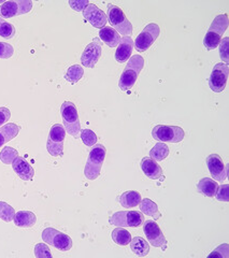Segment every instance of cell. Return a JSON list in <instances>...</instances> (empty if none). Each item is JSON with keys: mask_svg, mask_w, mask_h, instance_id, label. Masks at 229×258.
Wrapping results in <instances>:
<instances>
[{"mask_svg": "<svg viewBox=\"0 0 229 258\" xmlns=\"http://www.w3.org/2000/svg\"><path fill=\"white\" fill-rule=\"evenodd\" d=\"M140 210L141 212L144 214V215H148V216H151L153 217V219L155 221H157L160 219V213H159V210H158V207L157 205L154 203V201H152L151 199L149 198H145L143 200H141L140 203Z\"/></svg>", "mask_w": 229, "mask_h": 258, "instance_id": "25", "label": "cell"}, {"mask_svg": "<svg viewBox=\"0 0 229 258\" xmlns=\"http://www.w3.org/2000/svg\"><path fill=\"white\" fill-rule=\"evenodd\" d=\"M209 256L210 257L215 256V257H220V258H227L228 257V244L225 243V244L219 245Z\"/></svg>", "mask_w": 229, "mask_h": 258, "instance_id": "38", "label": "cell"}, {"mask_svg": "<svg viewBox=\"0 0 229 258\" xmlns=\"http://www.w3.org/2000/svg\"><path fill=\"white\" fill-rule=\"evenodd\" d=\"M89 5L88 0H77V2H69V6L75 11H83L85 8Z\"/></svg>", "mask_w": 229, "mask_h": 258, "instance_id": "39", "label": "cell"}, {"mask_svg": "<svg viewBox=\"0 0 229 258\" xmlns=\"http://www.w3.org/2000/svg\"><path fill=\"white\" fill-rule=\"evenodd\" d=\"M42 240L62 252H67L72 247V239L66 233L47 227L42 231Z\"/></svg>", "mask_w": 229, "mask_h": 258, "instance_id": "8", "label": "cell"}, {"mask_svg": "<svg viewBox=\"0 0 229 258\" xmlns=\"http://www.w3.org/2000/svg\"><path fill=\"white\" fill-rule=\"evenodd\" d=\"M129 244H130V248H132V251L138 256L143 257L150 253L149 243L141 237H136V238L132 239Z\"/></svg>", "mask_w": 229, "mask_h": 258, "instance_id": "26", "label": "cell"}, {"mask_svg": "<svg viewBox=\"0 0 229 258\" xmlns=\"http://www.w3.org/2000/svg\"><path fill=\"white\" fill-rule=\"evenodd\" d=\"M19 156V153L15 149L11 147H5L3 151L0 152V160L5 165H10L13 163V160Z\"/></svg>", "mask_w": 229, "mask_h": 258, "instance_id": "30", "label": "cell"}, {"mask_svg": "<svg viewBox=\"0 0 229 258\" xmlns=\"http://www.w3.org/2000/svg\"><path fill=\"white\" fill-rule=\"evenodd\" d=\"M105 148L102 144H95L89 155L84 168V174L88 180L94 181L100 175L102 164L105 158Z\"/></svg>", "mask_w": 229, "mask_h": 258, "instance_id": "4", "label": "cell"}, {"mask_svg": "<svg viewBox=\"0 0 229 258\" xmlns=\"http://www.w3.org/2000/svg\"><path fill=\"white\" fill-rule=\"evenodd\" d=\"M109 223L118 227H139L144 223V215L138 211H120L109 217Z\"/></svg>", "mask_w": 229, "mask_h": 258, "instance_id": "9", "label": "cell"}, {"mask_svg": "<svg viewBox=\"0 0 229 258\" xmlns=\"http://www.w3.org/2000/svg\"><path fill=\"white\" fill-rule=\"evenodd\" d=\"M99 38L110 47H116L121 41V36L112 27H103L99 31Z\"/></svg>", "mask_w": 229, "mask_h": 258, "instance_id": "23", "label": "cell"}, {"mask_svg": "<svg viewBox=\"0 0 229 258\" xmlns=\"http://www.w3.org/2000/svg\"><path fill=\"white\" fill-rule=\"evenodd\" d=\"M207 166L214 181L223 182L227 177V170L224 161L219 155L211 154L207 158Z\"/></svg>", "mask_w": 229, "mask_h": 258, "instance_id": "16", "label": "cell"}, {"mask_svg": "<svg viewBox=\"0 0 229 258\" xmlns=\"http://www.w3.org/2000/svg\"><path fill=\"white\" fill-rule=\"evenodd\" d=\"M198 191L203 194L204 196L213 198L215 197V194L218 188V184L213 179H210V177H203L197 184Z\"/></svg>", "mask_w": 229, "mask_h": 258, "instance_id": "24", "label": "cell"}, {"mask_svg": "<svg viewBox=\"0 0 229 258\" xmlns=\"http://www.w3.org/2000/svg\"><path fill=\"white\" fill-rule=\"evenodd\" d=\"M228 64L224 62L216 63L209 78V86L213 92L220 93L225 90L228 81Z\"/></svg>", "mask_w": 229, "mask_h": 258, "instance_id": "12", "label": "cell"}, {"mask_svg": "<svg viewBox=\"0 0 229 258\" xmlns=\"http://www.w3.org/2000/svg\"><path fill=\"white\" fill-rule=\"evenodd\" d=\"M228 28V15L220 14L213 20L209 30L207 31L206 37L203 39V45L207 50H214L218 46L222 36Z\"/></svg>", "mask_w": 229, "mask_h": 258, "instance_id": "2", "label": "cell"}, {"mask_svg": "<svg viewBox=\"0 0 229 258\" xmlns=\"http://www.w3.org/2000/svg\"><path fill=\"white\" fill-rule=\"evenodd\" d=\"M66 137V131L63 125L55 124L52 126L48 134L46 149L48 154L53 157L63 156L64 154V141Z\"/></svg>", "mask_w": 229, "mask_h": 258, "instance_id": "7", "label": "cell"}, {"mask_svg": "<svg viewBox=\"0 0 229 258\" xmlns=\"http://www.w3.org/2000/svg\"><path fill=\"white\" fill-rule=\"evenodd\" d=\"M118 50L116 52V59L118 62H125L127 61L134 48V41L130 37H123L118 45Z\"/></svg>", "mask_w": 229, "mask_h": 258, "instance_id": "19", "label": "cell"}, {"mask_svg": "<svg viewBox=\"0 0 229 258\" xmlns=\"http://www.w3.org/2000/svg\"><path fill=\"white\" fill-rule=\"evenodd\" d=\"M32 9L31 0H13L5 2L0 6V15L4 19L15 18L18 15L29 13Z\"/></svg>", "mask_w": 229, "mask_h": 258, "instance_id": "10", "label": "cell"}, {"mask_svg": "<svg viewBox=\"0 0 229 258\" xmlns=\"http://www.w3.org/2000/svg\"><path fill=\"white\" fill-rule=\"evenodd\" d=\"M101 52H102V47H101V44L99 43V40L95 39L92 43H89L85 47L84 52L82 53V56H81L82 64L86 68H94L100 58Z\"/></svg>", "mask_w": 229, "mask_h": 258, "instance_id": "13", "label": "cell"}, {"mask_svg": "<svg viewBox=\"0 0 229 258\" xmlns=\"http://www.w3.org/2000/svg\"><path fill=\"white\" fill-rule=\"evenodd\" d=\"M141 169L144 172V174L152 180L163 181V179H165V176H163V173L161 170V167L157 164V161H155L151 157H144L142 159Z\"/></svg>", "mask_w": 229, "mask_h": 258, "instance_id": "18", "label": "cell"}, {"mask_svg": "<svg viewBox=\"0 0 229 258\" xmlns=\"http://www.w3.org/2000/svg\"><path fill=\"white\" fill-rule=\"evenodd\" d=\"M13 221L18 227L30 228L36 224L37 217L35 213L30 211H19L18 213H15Z\"/></svg>", "mask_w": 229, "mask_h": 258, "instance_id": "20", "label": "cell"}, {"mask_svg": "<svg viewBox=\"0 0 229 258\" xmlns=\"http://www.w3.org/2000/svg\"><path fill=\"white\" fill-rule=\"evenodd\" d=\"M34 253L37 258H52L53 257L50 248H48L47 245L44 243H38L34 248Z\"/></svg>", "mask_w": 229, "mask_h": 258, "instance_id": "34", "label": "cell"}, {"mask_svg": "<svg viewBox=\"0 0 229 258\" xmlns=\"http://www.w3.org/2000/svg\"><path fill=\"white\" fill-rule=\"evenodd\" d=\"M169 155V148L163 142H158L150 151V157L155 161H161Z\"/></svg>", "mask_w": 229, "mask_h": 258, "instance_id": "28", "label": "cell"}, {"mask_svg": "<svg viewBox=\"0 0 229 258\" xmlns=\"http://www.w3.org/2000/svg\"><path fill=\"white\" fill-rule=\"evenodd\" d=\"M11 117V112L8 108H0V127L9 122Z\"/></svg>", "mask_w": 229, "mask_h": 258, "instance_id": "40", "label": "cell"}, {"mask_svg": "<svg viewBox=\"0 0 229 258\" xmlns=\"http://www.w3.org/2000/svg\"><path fill=\"white\" fill-rule=\"evenodd\" d=\"M84 75V69L81 64H73V66L69 67L66 75H65V79H66L70 83H77L80 81Z\"/></svg>", "mask_w": 229, "mask_h": 258, "instance_id": "29", "label": "cell"}, {"mask_svg": "<svg viewBox=\"0 0 229 258\" xmlns=\"http://www.w3.org/2000/svg\"><path fill=\"white\" fill-rule=\"evenodd\" d=\"M229 38L225 37L222 41L219 42V55H220V58L224 61V63L228 64L229 61V57H228V45H229Z\"/></svg>", "mask_w": 229, "mask_h": 258, "instance_id": "36", "label": "cell"}, {"mask_svg": "<svg viewBox=\"0 0 229 258\" xmlns=\"http://www.w3.org/2000/svg\"><path fill=\"white\" fill-rule=\"evenodd\" d=\"M14 172L19 175L23 181H31L35 175V169L31 165L21 156H18L12 163Z\"/></svg>", "mask_w": 229, "mask_h": 258, "instance_id": "17", "label": "cell"}, {"mask_svg": "<svg viewBox=\"0 0 229 258\" xmlns=\"http://www.w3.org/2000/svg\"><path fill=\"white\" fill-rule=\"evenodd\" d=\"M80 137L86 147H94L97 142V136L91 129H83V131H81Z\"/></svg>", "mask_w": 229, "mask_h": 258, "instance_id": "33", "label": "cell"}, {"mask_svg": "<svg viewBox=\"0 0 229 258\" xmlns=\"http://www.w3.org/2000/svg\"><path fill=\"white\" fill-rule=\"evenodd\" d=\"M107 14L109 18V22L114 30H117L124 37H130L133 35L132 23L128 21L124 12H123L119 7L109 4Z\"/></svg>", "mask_w": 229, "mask_h": 258, "instance_id": "5", "label": "cell"}, {"mask_svg": "<svg viewBox=\"0 0 229 258\" xmlns=\"http://www.w3.org/2000/svg\"><path fill=\"white\" fill-rule=\"evenodd\" d=\"M144 66V59L140 55H134L128 59L126 67L119 81V86L122 91H128L134 86L138 76L140 75Z\"/></svg>", "mask_w": 229, "mask_h": 258, "instance_id": "1", "label": "cell"}, {"mask_svg": "<svg viewBox=\"0 0 229 258\" xmlns=\"http://www.w3.org/2000/svg\"><path fill=\"white\" fill-rule=\"evenodd\" d=\"M19 133H20V127L13 123H9L0 127V148H2L6 143L16 138Z\"/></svg>", "mask_w": 229, "mask_h": 258, "instance_id": "21", "label": "cell"}, {"mask_svg": "<svg viewBox=\"0 0 229 258\" xmlns=\"http://www.w3.org/2000/svg\"><path fill=\"white\" fill-rule=\"evenodd\" d=\"M228 184H224V185H220L217 188V191L215 194V198L218 201H224V203H228L229 201V195H228Z\"/></svg>", "mask_w": 229, "mask_h": 258, "instance_id": "37", "label": "cell"}, {"mask_svg": "<svg viewBox=\"0 0 229 258\" xmlns=\"http://www.w3.org/2000/svg\"><path fill=\"white\" fill-rule=\"evenodd\" d=\"M143 231L146 236V239L155 247H163L166 245L167 240L163 236L159 226L155 223V221H146L143 224Z\"/></svg>", "mask_w": 229, "mask_h": 258, "instance_id": "14", "label": "cell"}, {"mask_svg": "<svg viewBox=\"0 0 229 258\" xmlns=\"http://www.w3.org/2000/svg\"><path fill=\"white\" fill-rule=\"evenodd\" d=\"M83 16L95 28H103L107 24V15L94 4H89L83 10Z\"/></svg>", "mask_w": 229, "mask_h": 258, "instance_id": "15", "label": "cell"}, {"mask_svg": "<svg viewBox=\"0 0 229 258\" xmlns=\"http://www.w3.org/2000/svg\"><path fill=\"white\" fill-rule=\"evenodd\" d=\"M141 195L140 192H138L136 190H128L125 191L124 194H122L121 197L119 198V203L121 204L122 207L124 208H135L138 207L141 203Z\"/></svg>", "mask_w": 229, "mask_h": 258, "instance_id": "22", "label": "cell"}, {"mask_svg": "<svg viewBox=\"0 0 229 258\" xmlns=\"http://www.w3.org/2000/svg\"><path fill=\"white\" fill-rule=\"evenodd\" d=\"M111 237L117 244L122 246L128 245L130 241H132V236H130V233L126 229H124V227H118L114 229L111 233Z\"/></svg>", "mask_w": 229, "mask_h": 258, "instance_id": "27", "label": "cell"}, {"mask_svg": "<svg viewBox=\"0 0 229 258\" xmlns=\"http://www.w3.org/2000/svg\"><path fill=\"white\" fill-rule=\"evenodd\" d=\"M15 215V211L13 207H11L9 204L0 201V219L3 221L9 223L13 221Z\"/></svg>", "mask_w": 229, "mask_h": 258, "instance_id": "31", "label": "cell"}, {"mask_svg": "<svg viewBox=\"0 0 229 258\" xmlns=\"http://www.w3.org/2000/svg\"><path fill=\"white\" fill-rule=\"evenodd\" d=\"M14 53V48L11 44L6 42H0V58L9 59L12 57Z\"/></svg>", "mask_w": 229, "mask_h": 258, "instance_id": "35", "label": "cell"}, {"mask_svg": "<svg viewBox=\"0 0 229 258\" xmlns=\"http://www.w3.org/2000/svg\"><path fill=\"white\" fill-rule=\"evenodd\" d=\"M185 133L181 127L157 125L153 128L152 137L159 142L179 143L184 139Z\"/></svg>", "mask_w": 229, "mask_h": 258, "instance_id": "6", "label": "cell"}, {"mask_svg": "<svg viewBox=\"0 0 229 258\" xmlns=\"http://www.w3.org/2000/svg\"><path fill=\"white\" fill-rule=\"evenodd\" d=\"M64 128L73 138H78L81 134V124L76 104L71 101H65L61 107Z\"/></svg>", "mask_w": 229, "mask_h": 258, "instance_id": "3", "label": "cell"}, {"mask_svg": "<svg viewBox=\"0 0 229 258\" xmlns=\"http://www.w3.org/2000/svg\"><path fill=\"white\" fill-rule=\"evenodd\" d=\"M159 34L160 28L157 24H149V25L140 32V35H138L136 42L134 43L136 50L141 53L145 52L155 42V40L158 38Z\"/></svg>", "mask_w": 229, "mask_h": 258, "instance_id": "11", "label": "cell"}, {"mask_svg": "<svg viewBox=\"0 0 229 258\" xmlns=\"http://www.w3.org/2000/svg\"><path fill=\"white\" fill-rule=\"evenodd\" d=\"M15 36V28L12 24L8 23L0 18V37L5 39H12Z\"/></svg>", "mask_w": 229, "mask_h": 258, "instance_id": "32", "label": "cell"}]
</instances>
